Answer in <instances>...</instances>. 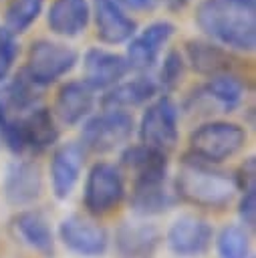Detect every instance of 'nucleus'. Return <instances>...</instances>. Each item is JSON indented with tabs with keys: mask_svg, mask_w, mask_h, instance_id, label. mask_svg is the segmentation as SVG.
I'll return each mask as SVG.
<instances>
[{
	"mask_svg": "<svg viewBox=\"0 0 256 258\" xmlns=\"http://www.w3.org/2000/svg\"><path fill=\"white\" fill-rule=\"evenodd\" d=\"M238 218L244 224L242 228H254V224H256V189H248V191L240 194Z\"/></svg>",
	"mask_w": 256,
	"mask_h": 258,
	"instance_id": "obj_31",
	"label": "nucleus"
},
{
	"mask_svg": "<svg viewBox=\"0 0 256 258\" xmlns=\"http://www.w3.org/2000/svg\"><path fill=\"white\" fill-rule=\"evenodd\" d=\"M234 181H236V189L238 191H248V189H256V159L254 155H248L242 159V163L238 165Z\"/></svg>",
	"mask_w": 256,
	"mask_h": 258,
	"instance_id": "obj_30",
	"label": "nucleus"
},
{
	"mask_svg": "<svg viewBox=\"0 0 256 258\" xmlns=\"http://www.w3.org/2000/svg\"><path fill=\"white\" fill-rule=\"evenodd\" d=\"M60 242L79 256H101L109 246L107 230L89 216L71 214L58 224Z\"/></svg>",
	"mask_w": 256,
	"mask_h": 258,
	"instance_id": "obj_11",
	"label": "nucleus"
},
{
	"mask_svg": "<svg viewBox=\"0 0 256 258\" xmlns=\"http://www.w3.org/2000/svg\"><path fill=\"white\" fill-rule=\"evenodd\" d=\"M194 22L204 38L230 52H252L256 46V0H200Z\"/></svg>",
	"mask_w": 256,
	"mask_h": 258,
	"instance_id": "obj_1",
	"label": "nucleus"
},
{
	"mask_svg": "<svg viewBox=\"0 0 256 258\" xmlns=\"http://www.w3.org/2000/svg\"><path fill=\"white\" fill-rule=\"evenodd\" d=\"M125 10H133V12H151L159 6L161 0H117Z\"/></svg>",
	"mask_w": 256,
	"mask_h": 258,
	"instance_id": "obj_32",
	"label": "nucleus"
},
{
	"mask_svg": "<svg viewBox=\"0 0 256 258\" xmlns=\"http://www.w3.org/2000/svg\"><path fill=\"white\" fill-rule=\"evenodd\" d=\"M12 228L26 246L36 250L44 258L54 256V236H52L50 224L42 212H38V210L18 212L12 218Z\"/></svg>",
	"mask_w": 256,
	"mask_h": 258,
	"instance_id": "obj_23",
	"label": "nucleus"
},
{
	"mask_svg": "<svg viewBox=\"0 0 256 258\" xmlns=\"http://www.w3.org/2000/svg\"><path fill=\"white\" fill-rule=\"evenodd\" d=\"M139 143L169 153L179 141V107L169 95H159L145 105L135 125Z\"/></svg>",
	"mask_w": 256,
	"mask_h": 258,
	"instance_id": "obj_6",
	"label": "nucleus"
},
{
	"mask_svg": "<svg viewBox=\"0 0 256 258\" xmlns=\"http://www.w3.org/2000/svg\"><path fill=\"white\" fill-rule=\"evenodd\" d=\"M95 107V91L89 89L83 81H65L54 97L52 115L56 123L67 127L81 125L87 117H91Z\"/></svg>",
	"mask_w": 256,
	"mask_h": 258,
	"instance_id": "obj_20",
	"label": "nucleus"
},
{
	"mask_svg": "<svg viewBox=\"0 0 256 258\" xmlns=\"http://www.w3.org/2000/svg\"><path fill=\"white\" fill-rule=\"evenodd\" d=\"M173 191L177 200H183L196 208L222 210L234 200L238 189L232 173L185 153L173 181Z\"/></svg>",
	"mask_w": 256,
	"mask_h": 258,
	"instance_id": "obj_2",
	"label": "nucleus"
},
{
	"mask_svg": "<svg viewBox=\"0 0 256 258\" xmlns=\"http://www.w3.org/2000/svg\"><path fill=\"white\" fill-rule=\"evenodd\" d=\"M246 79L236 71L210 77L206 83L194 87L183 103L179 113L183 111L187 117H204L210 121L214 115H224L236 111L246 99Z\"/></svg>",
	"mask_w": 256,
	"mask_h": 258,
	"instance_id": "obj_3",
	"label": "nucleus"
},
{
	"mask_svg": "<svg viewBox=\"0 0 256 258\" xmlns=\"http://www.w3.org/2000/svg\"><path fill=\"white\" fill-rule=\"evenodd\" d=\"M117 167L121 171L125 169L133 179L159 177V175H167L169 159H167V153L163 151H157L143 143H133L121 151Z\"/></svg>",
	"mask_w": 256,
	"mask_h": 258,
	"instance_id": "obj_24",
	"label": "nucleus"
},
{
	"mask_svg": "<svg viewBox=\"0 0 256 258\" xmlns=\"http://www.w3.org/2000/svg\"><path fill=\"white\" fill-rule=\"evenodd\" d=\"M165 4H167V8H169V10L179 12V10H183V8H185L187 0H165Z\"/></svg>",
	"mask_w": 256,
	"mask_h": 258,
	"instance_id": "obj_33",
	"label": "nucleus"
},
{
	"mask_svg": "<svg viewBox=\"0 0 256 258\" xmlns=\"http://www.w3.org/2000/svg\"><path fill=\"white\" fill-rule=\"evenodd\" d=\"M185 67H189L194 73L210 79L216 75L232 73L236 71V56L228 48L200 36V38H187L181 48Z\"/></svg>",
	"mask_w": 256,
	"mask_h": 258,
	"instance_id": "obj_15",
	"label": "nucleus"
},
{
	"mask_svg": "<svg viewBox=\"0 0 256 258\" xmlns=\"http://www.w3.org/2000/svg\"><path fill=\"white\" fill-rule=\"evenodd\" d=\"M216 248L220 258H248L250 240L242 226L228 224L218 232Z\"/></svg>",
	"mask_w": 256,
	"mask_h": 258,
	"instance_id": "obj_28",
	"label": "nucleus"
},
{
	"mask_svg": "<svg viewBox=\"0 0 256 258\" xmlns=\"http://www.w3.org/2000/svg\"><path fill=\"white\" fill-rule=\"evenodd\" d=\"M95 36L103 44H127L137 32V22L117 0H89Z\"/></svg>",
	"mask_w": 256,
	"mask_h": 258,
	"instance_id": "obj_12",
	"label": "nucleus"
},
{
	"mask_svg": "<svg viewBox=\"0 0 256 258\" xmlns=\"http://www.w3.org/2000/svg\"><path fill=\"white\" fill-rule=\"evenodd\" d=\"M177 202L173 185L167 175L133 179L129 191V206L137 216H159L171 210Z\"/></svg>",
	"mask_w": 256,
	"mask_h": 258,
	"instance_id": "obj_16",
	"label": "nucleus"
},
{
	"mask_svg": "<svg viewBox=\"0 0 256 258\" xmlns=\"http://www.w3.org/2000/svg\"><path fill=\"white\" fill-rule=\"evenodd\" d=\"M91 24L89 0H52L46 10V26L58 38H77Z\"/></svg>",
	"mask_w": 256,
	"mask_h": 258,
	"instance_id": "obj_22",
	"label": "nucleus"
},
{
	"mask_svg": "<svg viewBox=\"0 0 256 258\" xmlns=\"http://www.w3.org/2000/svg\"><path fill=\"white\" fill-rule=\"evenodd\" d=\"M157 81L151 73H137L133 79L121 81L115 87L107 89L101 97L103 109H119V111H131L135 107H143L151 103L155 97H159Z\"/></svg>",
	"mask_w": 256,
	"mask_h": 258,
	"instance_id": "obj_19",
	"label": "nucleus"
},
{
	"mask_svg": "<svg viewBox=\"0 0 256 258\" xmlns=\"http://www.w3.org/2000/svg\"><path fill=\"white\" fill-rule=\"evenodd\" d=\"M44 0H10L4 10V28L18 36L24 34L42 14Z\"/></svg>",
	"mask_w": 256,
	"mask_h": 258,
	"instance_id": "obj_26",
	"label": "nucleus"
},
{
	"mask_svg": "<svg viewBox=\"0 0 256 258\" xmlns=\"http://www.w3.org/2000/svg\"><path fill=\"white\" fill-rule=\"evenodd\" d=\"M214 238V228L208 220L194 216V214H183L179 216L167 230V246L175 256L181 258H196L202 256Z\"/></svg>",
	"mask_w": 256,
	"mask_h": 258,
	"instance_id": "obj_13",
	"label": "nucleus"
},
{
	"mask_svg": "<svg viewBox=\"0 0 256 258\" xmlns=\"http://www.w3.org/2000/svg\"><path fill=\"white\" fill-rule=\"evenodd\" d=\"M42 194V171L32 159H16L8 165L4 177V198L8 204L22 208L34 204Z\"/></svg>",
	"mask_w": 256,
	"mask_h": 258,
	"instance_id": "obj_18",
	"label": "nucleus"
},
{
	"mask_svg": "<svg viewBox=\"0 0 256 258\" xmlns=\"http://www.w3.org/2000/svg\"><path fill=\"white\" fill-rule=\"evenodd\" d=\"M125 194V177L115 163L97 161L91 165L83 185V206L91 216L111 214L123 202Z\"/></svg>",
	"mask_w": 256,
	"mask_h": 258,
	"instance_id": "obj_8",
	"label": "nucleus"
},
{
	"mask_svg": "<svg viewBox=\"0 0 256 258\" xmlns=\"http://www.w3.org/2000/svg\"><path fill=\"white\" fill-rule=\"evenodd\" d=\"M246 145V129L234 121L224 119H210L198 125L187 139V155L220 165L222 161L232 159L238 155Z\"/></svg>",
	"mask_w": 256,
	"mask_h": 258,
	"instance_id": "obj_4",
	"label": "nucleus"
},
{
	"mask_svg": "<svg viewBox=\"0 0 256 258\" xmlns=\"http://www.w3.org/2000/svg\"><path fill=\"white\" fill-rule=\"evenodd\" d=\"M0 145H2V143H0Z\"/></svg>",
	"mask_w": 256,
	"mask_h": 258,
	"instance_id": "obj_34",
	"label": "nucleus"
},
{
	"mask_svg": "<svg viewBox=\"0 0 256 258\" xmlns=\"http://www.w3.org/2000/svg\"><path fill=\"white\" fill-rule=\"evenodd\" d=\"M135 133V119L129 111L103 109L83 121L81 147L93 153H109L123 147Z\"/></svg>",
	"mask_w": 256,
	"mask_h": 258,
	"instance_id": "obj_7",
	"label": "nucleus"
},
{
	"mask_svg": "<svg viewBox=\"0 0 256 258\" xmlns=\"http://www.w3.org/2000/svg\"><path fill=\"white\" fill-rule=\"evenodd\" d=\"M185 60H183V54L181 50L177 48H169L165 54H163V60L157 69V75L155 81H157V87H159V93L161 95H169L171 91H175L179 87V83L183 81L185 77Z\"/></svg>",
	"mask_w": 256,
	"mask_h": 258,
	"instance_id": "obj_27",
	"label": "nucleus"
},
{
	"mask_svg": "<svg viewBox=\"0 0 256 258\" xmlns=\"http://www.w3.org/2000/svg\"><path fill=\"white\" fill-rule=\"evenodd\" d=\"M40 91L20 69L14 75H10L4 85H2V95H4V107L10 113L22 115L34 107L40 105Z\"/></svg>",
	"mask_w": 256,
	"mask_h": 258,
	"instance_id": "obj_25",
	"label": "nucleus"
},
{
	"mask_svg": "<svg viewBox=\"0 0 256 258\" xmlns=\"http://www.w3.org/2000/svg\"><path fill=\"white\" fill-rule=\"evenodd\" d=\"M77 62H79L77 48L60 40L36 38L30 42L26 50V62L22 71L38 89H46L58 83L60 79H65L77 67Z\"/></svg>",
	"mask_w": 256,
	"mask_h": 258,
	"instance_id": "obj_5",
	"label": "nucleus"
},
{
	"mask_svg": "<svg viewBox=\"0 0 256 258\" xmlns=\"http://www.w3.org/2000/svg\"><path fill=\"white\" fill-rule=\"evenodd\" d=\"M161 242V232L155 224L129 220L115 230V250L119 258H151Z\"/></svg>",
	"mask_w": 256,
	"mask_h": 258,
	"instance_id": "obj_21",
	"label": "nucleus"
},
{
	"mask_svg": "<svg viewBox=\"0 0 256 258\" xmlns=\"http://www.w3.org/2000/svg\"><path fill=\"white\" fill-rule=\"evenodd\" d=\"M175 34V24L169 20H153L145 28L137 30L125 48V58L131 71L149 73L161 58L169 40Z\"/></svg>",
	"mask_w": 256,
	"mask_h": 258,
	"instance_id": "obj_9",
	"label": "nucleus"
},
{
	"mask_svg": "<svg viewBox=\"0 0 256 258\" xmlns=\"http://www.w3.org/2000/svg\"><path fill=\"white\" fill-rule=\"evenodd\" d=\"M85 167V149L77 141H69L58 145L52 151L48 173H50V189L54 198L67 200L75 185L79 183L81 171Z\"/></svg>",
	"mask_w": 256,
	"mask_h": 258,
	"instance_id": "obj_17",
	"label": "nucleus"
},
{
	"mask_svg": "<svg viewBox=\"0 0 256 258\" xmlns=\"http://www.w3.org/2000/svg\"><path fill=\"white\" fill-rule=\"evenodd\" d=\"M131 73L125 54L103 46H91L83 54V83L93 91H107Z\"/></svg>",
	"mask_w": 256,
	"mask_h": 258,
	"instance_id": "obj_10",
	"label": "nucleus"
},
{
	"mask_svg": "<svg viewBox=\"0 0 256 258\" xmlns=\"http://www.w3.org/2000/svg\"><path fill=\"white\" fill-rule=\"evenodd\" d=\"M18 129H20V141L24 155H40L56 145L60 137L58 123L52 115V111L44 105H38L18 117Z\"/></svg>",
	"mask_w": 256,
	"mask_h": 258,
	"instance_id": "obj_14",
	"label": "nucleus"
},
{
	"mask_svg": "<svg viewBox=\"0 0 256 258\" xmlns=\"http://www.w3.org/2000/svg\"><path fill=\"white\" fill-rule=\"evenodd\" d=\"M18 52H20V46H18L16 36L10 34L0 24V83H4L10 77L14 62L18 58Z\"/></svg>",
	"mask_w": 256,
	"mask_h": 258,
	"instance_id": "obj_29",
	"label": "nucleus"
}]
</instances>
